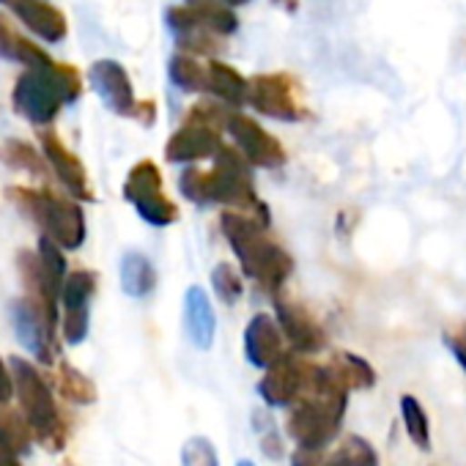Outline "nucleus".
Instances as JSON below:
<instances>
[{
    "mask_svg": "<svg viewBox=\"0 0 466 466\" xmlns=\"http://www.w3.org/2000/svg\"><path fill=\"white\" fill-rule=\"evenodd\" d=\"M12 381H15V392L17 400L23 406V414L31 425V431L39 436V441L50 450H61L66 441V425L56 409V398L50 392V387L45 384V379L36 373L34 365H28L25 360L15 357L12 362Z\"/></svg>",
    "mask_w": 466,
    "mask_h": 466,
    "instance_id": "obj_8",
    "label": "nucleus"
},
{
    "mask_svg": "<svg viewBox=\"0 0 466 466\" xmlns=\"http://www.w3.org/2000/svg\"><path fill=\"white\" fill-rule=\"evenodd\" d=\"M167 75H170V83L187 94H208V61H200V56H192V53L173 56Z\"/></svg>",
    "mask_w": 466,
    "mask_h": 466,
    "instance_id": "obj_23",
    "label": "nucleus"
},
{
    "mask_svg": "<svg viewBox=\"0 0 466 466\" xmlns=\"http://www.w3.org/2000/svg\"><path fill=\"white\" fill-rule=\"evenodd\" d=\"M121 286L129 297H148L157 289V269L143 253H127L121 261Z\"/></svg>",
    "mask_w": 466,
    "mask_h": 466,
    "instance_id": "obj_25",
    "label": "nucleus"
},
{
    "mask_svg": "<svg viewBox=\"0 0 466 466\" xmlns=\"http://www.w3.org/2000/svg\"><path fill=\"white\" fill-rule=\"evenodd\" d=\"M283 354H289V351H286V335H283L278 319H272L267 313L253 316L245 329V357L250 360V365L267 370Z\"/></svg>",
    "mask_w": 466,
    "mask_h": 466,
    "instance_id": "obj_18",
    "label": "nucleus"
},
{
    "mask_svg": "<svg viewBox=\"0 0 466 466\" xmlns=\"http://www.w3.org/2000/svg\"><path fill=\"white\" fill-rule=\"evenodd\" d=\"M237 466H256V463H253V461H239Z\"/></svg>",
    "mask_w": 466,
    "mask_h": 466,
    "instance_id": "obj_41",
    "label": "nucleus"
},
{
    "mask_svg": "<svg viewBox=\"0 0 466 466\" xmlns=\"http://www.w3.org/2000/svg\"><path fill=\"white\" fill-rule=\"evenodd\" d=\"M135 118L146 127H151L157 121V102L154 99H146V102H137V110H135Z\"/></svg>",
    "mask_w": 466,
    "mask_h": 466,
    "instance_id": "obj_37",
    "label": "nucleus"
},
{
    "mask_svg": "<svg viewBox=\"0 0 466 466\" xmlns=\"http://www.w3.org/2000/svg\"><path fill=\"white\" fill-rule=\"evenodd\" d=\"M12 395H15V381H12V370H6V365L0 362V406H6Z\"/></svg>",
    "mask_w": 466,
    "mask_h": 466,
    "instance_id": "obj_36",
    "label": "nucleus"
},
{
    "mask_svg": "<svg viewBox=\"0 0 466 466\" xmlns=\"http://www.w3.org/2000/svg\"><path fill=\"white\" fill-rule=\"evenodd\" d=\"M91 86L99 94V99L116 113V116H135L137 110V96L132 88V80L127 75V69L118 61H96L91 66Z\"/></svg>",
    "mask_w": 466,
    "mask_h": 466,
    "instance_id": "obj_16",
    "label": "nucleus"
},
{
    "mask_svg": "<svg viewBox=\"0 0 466 466\" xmlns=\"http://www.w3.org/2000/svg\"><path fill=\"white\" fill-rule=\"evenodd\" d=\"M248 105L275 121H302L308 118V107L302 102L299 83L286 72H269L250 77L248 86Z\"/></svg>",
    "mask_w": 466,
    "mask_h": 466,
    "instance_id": "obj_9",
    "label": "nucleus"
},
{
    "mask_svg": "<svg viewBox=\"0 0 466 466\" xmlns=\"http://www.w3.org/2000/svg\"><path fill=\"white\" fill-rule=\"evenodd\" d=\"M444 343H447V349L452 351V357L458 360V365L466 370V321L450 327V329L444 332Z\"/></svg>",
    "mask_w": 466,
    "mask_h": 466,
    "instance_id": "obj_32",
    "label": "nucleus"
},
{
    "mask_svg": "<svg viewBox=\"0 0 466 466\" xmlns=\"http://www.w3.org/2000/svg\"><path fill=\"white\" fill-rule=\"evenodd\" d=\"M124 198L137 208V214L157 228L173 225L178 219V206L165 195L162 187V173L157 167V162L151 159H140L127 181H124Z\"/></svg>",
    "mask_w": 466,
    "mask_h": 466,
    "instance_id": "obj_10",
    "label": "nucleus"
},
{
    "mask_svg": "<svg viewBox=\"0 0 466 466\" xmlns=\"http://www.w3.org/2000/svg\"><path fill=\"white\" fill-rule=\"evenodd\" d=\"M58 384H61V392L75 400V403H91L96 398V390L94 384L75 368L69 365H61V376H58Z\"/></svg>",
    "mask_w": 466,
    "mask_h": 466,
    "instance_id": "obj_29",
    "label": "nucleus"
},
{
    "mask_svg": "<svg viewBox=\"0 0 466 466\" xmlns=\"http://www.w3.org/2000/svg\"><path fill=\"white\" fill-rule=\"evenodd\" d=\"M313 373L316 362H308L299 354H283L275 365L267 368L264 379L258 381V395L269 406H291L308 390Z\"/></svg>",
    "mask_w": 466,
    "mask_h": 466,
    "instance_id": "obj_12",
    "label": "nucleus"
},
{
    "mask_svg": "<svg viewBox=\"0 0 466 466\" xmlns=\"http://www.w3.org/2000/svg\"><path fill=\"white\" fill-rule=\"evenodd\" d=\"M170 34L181 53L192 56H214L222 42L239 31V17L233 6H225L219 0H203V4H184L173 6L165 15Z\"/></svg>",
    "mask_w": 466,
    "mask_h": 466,
    "instance_id": "obj_4",
    "label": "nucleus"
},
{
    "mask_svg": "<svg viewBox=\"0 0 466 466\" xmlns=\"http://www.w3.org/2000/svg\"><path fill=\"white\" fill-rule=\"evenodd\" d=\"M181 463L184 466H219L217 461V450L208 439L203 436H195L184 444L181 450Z\"/></svg>",
    "mask_w": 466,
    "mask_h": 466,
    "instance_id": "obj_31",
    "label": "nucleus"
},
{
    "mask_svg": "<svg viewBox=\"0 0 466 466\" xmlns=\"http://www.w3.org/2000/svg\"><path fill=\"white\" fill-rule=\"evenodd\" d=\"M42 154L50 162V167L56 170V176L61 178V184L72 192V198H77V200H94L91 178H88L80 157L75 151H69L66 143L56 132H45L42 135Z\"/></svg>",
    "mask_w": 466,
    "mask_h": 466,
    "instance_id": "obj_17",
    "label": "nucleus"
},
{
    "mask_svg": "<svg viewBox=\"0 0 466 466\" xmlns=\"http://www.w3.org/2000/svg\"><path fill=\"white\" fill-rule=\"evenodd\" d=\"M211 286H214V294L222 305H237L242 299V291H245L242 272L233 269L230 264H217V269L211 272Z\"/></svg>",
    "mask_w": 466,
    "mask_h": 466,
    "instance_id": "obj_28",
    "label": "nucleus"
},
{
    "mask_svg": "<svg viewBox=\"0 0 466 466\" xmlns=\"http://www.w3.org/2000/svg\"><path fill=\"white\" fill-rule=\"evenodd\" d=\"M83 94V77L69 64L25 66L15 86V107L34 124H50L64 105H72Z\"/></svg>",
    "mask_w": 466,
    "mask_h": 466,
    "instance_id": "obj_3",
    "label": "nucleus"
},
{
    "mask_svg": "<svg viewBox=\"0 0 466 466\" xmlns=\"http://www.w3.org/2000/svg\"><path fill=\"white\" fill-rule=\"evenodd\" d=\"M324 466H379L373 447L362 436H346L329 458H324Z\"/></svg>",
    "mask_w": 466,
    "mask_h": 466,
    "instance_id": "obj_26",
    "label": "nucleus"
},
{
    "mask_svg": "<svg viewBox=\"0 0 466 466\" xmlns=\"http://www.w3.org/2000/svg\"><path fill=\"white\" fill-rule=\"evenodd\" d=\"M9 154H12V162L17 167H28L31 173H42V162L36 157V151L25 143H9Z\"/></svg>",
    "mask_w": 466,
    "mask_h": 466,
    "instance_id": "obj_33",
    "label": "nucleus"
},
{
    "mask_svg": "<svg viewBox=\"0 0 466 466\" xmlns=\"http://www.w3.org/2000/svg\"><path fill=\"white\" fill-rule=\"evenodd\" d=\"M400 414H403V425L409 439L420 447V450H431V425H428V414L422 411L420 400L411 395H403L400 400Z\"/></svg>",
    "mask_w": 466,
    "mask_h": 466,
    "instance_id": "obj_27",
    "label": "nucleus"
},
{
    "mask_svg": "<svg viewBox=\"0 0 466 466\" xmlns=\"http://www.w3.org/2000/svg\"><path fill=\"white\" fill-rule=\"evenodd\" d=\"M329 370L346 390H370L376 384V370L368 365V360L351 351H335L329 360Z\"/></svg>",
    "mask_w": 466,
    "mask_h": 466,
    "instance_id": "obj_24",
    "label": "nucleus"
},
{
    "mask_svg": "<svg viewBox=\"0 0 466 466\" xmlns=\"http://www.w3.org/2000/svg\"><path fill=\"white\" fill-rule=\"evenodd\" d=\"M0 466H20L17 463V452L4 439H0Z\"/></svg>",
    "mask_w": 466,
    "mask_h": 466,
    "instance_id": "obj_38",
    "label": "nucleus"
},
{
    "mask_svg": "<svg viewBox=\"0 0 466 466\" xmlns=\"http://www.w3.org/2000/svg\"><path fill=\"white\" fill-rule=\"evenodd\" d=\"M0 58L17 61L23 66H45L53 61L42 47H36L31 39L17 34V28L12 25V20L4 12H0Z\"/></svg>",
    "mask_w": 466,
    "mask_h": 466,
    "instance_id": "obj_22",
    "label": "nucleus"
},
{
    "mask_svg": "<svg viewBox=\"0 0 466 466\" xmlns=\"http://www.w3.org/2000/svg\"><path fill=\"white\" fill-rule=\"evenodd\" d=\"M228 135L233 137V146L242 151V157L253 165V167H264V170H275L283 167L289 154L283 148V143L269 135L256 118L245 116V113H233L228 121Z\"/></svg>",
    "mask_w": 466,
    "mask_h": 466,
    "instance_id": "obj_11",
    "label": "nucleus"
},
{
    "mask_svg": "<svg viewBox=\"0 0 466 466\" xmlns=\"http://www.w3.org/2000/svg\"><path fill=\"white\" fill-rule=\"evenodd\" d=\"M349 403V390L335 379L329 365H316L308 390L289 406L286 431L308 450H324L340 431Z\"/></svg>",
    "mask_w": 466,
    "mask_h": 466,
    "instance_id": "obj_2",
    "label": "nucleus"
},
{
    "mask_svg": "<svg viewBox=\"0 0 466 466\" xmlns=\"http://www.w3.org/2000/svg\"><path fill=\"white\" fill-rule=\"evenodd\" d=\"M178 189L187 200L192 203H211L208 200V170L200 167H187L178 176Z\"/></svg>",
    "mask_w": 466,
    "mask_h": 466,
    "instance_id": "obj_30",
    "label": "nucleus"
},
{
    "mask_svg": "<svg viewBox=\"0 0 466 466\" xmlns=\"http://www.w3.org/2000/svg\"><path fill=\"white\" fill-rule=\"evenodd\" d=\"M267 228L269 225L242 211H225L219 219V230L230 253L237 256L242 275L267 289L269 294H278L294 272V258L280 242L269 237Z\"/></svg>",
    "mask_w": 466,
    "mask_h": 466,
    "instance_id": "obj_1",
    "label": "nucleus"
},
{
    "mask_svg": "<svg viewBox=\"0 0 466 466\" xmlns=\"http://www.w3.org/2000/svg\"><path fill=\"white\" fill-rule=\"evenodd\" d=\"M250 162L242 157L237 146H225L214 154V165L208 170V198L211 203H222L230 211H242L264 225H269V206L258 198Z\"/></svg>",
    "mask_w": 466,
    "mask_h": 466,
    "instance_id": "obj_5",
    "label": "nucleus"
},
{
    "mask_svg": "<svg viewBox=\"0 0 466 466\" xmlns=\"http://www.w3.org/2000/svg\"><path fill=\"white\" fill-rule=\"evenodd\" d=\"M291 466H324V455H321V450L299 447V450L291 455Z\"/></svg>",
    "mask_w": 466,
    "mask_h": 466,
    "instance_id": "obj_35",
    "label": "nucleus"
},
{
    "mask_svg": "<svg viewBox=\"0 0 466 466\" xmlns=\"http://www.w3.org/2000/svg\"><path fill=\"white\" fill-rule=\"evenodd\" d=\"M12 319H15V329L17 338L23 340V346L45 365L56 362V324L58 319L53 313H47L42 305H36L31 297L17 299L12 305Z\"/></svg>",
    "mask_w": 466,
    "mask_h": 466,
    "instance_id": "obj_13",
    "label": "nucleus"
},
{
    "mask_svg": "<svg viewBox=\"0 0 466 466\" xmlns=\"http://www.w3.org/2000/svg\"><path fill=\"white\" fill-rule=\"evenodd\" d=\"M272 297H275L278 324H280L289 346L297 354H316V351H321L327 346V332L313 319V313L302 302H297L294 297H286L283 291H278Z\"/></svg>",
    "mask_w": 466,
    "mask_h": 466,
    "instance_id": "obj_14",
    "label": "nucleus"
},
{
    "mask_svg": "<svg viewBox=\"0 0 466 466\" xmlns=\"http://www.w3.org/2000/svg\"><path fill=\"white\" fill-rule=\"evenodd\" d=\"M12 6L17 17L23 20V25H28V31H34L39 39L50 45H58L66 39V31H69L66 17L56 6L45 4V0H12Z\"/></svg>",
    "mask_w": 466,
    "mask_h": 466,
    "instance_id": "obj_19",
    "label": "nucleus"
},
{
    "mask_svg": "<svg viewBox=\"0 0 466 466\" xmlns=\"http://www.w3.org/2000/svg\"><path fill=\"white\" fill-rule=\"evenodd\" d=\"M219 4H225V6H233V9H237V6H248V4H253V0H219Z\"/></svg>",
    "mask_w": 466,
    "mask_h": 466,
    "instance_id": "obj_39",
    "label": "nucleus"
},
{
    "mask_svg": "<svg viewBox=\"0 0 466 466\" xmlns=\"http://www.w3.org/2000/svg\"><path fill=\"white\" fill-rule=\"evenodd\" d=\"M12 198L61 248L77 250L86 242V214L80 203H75L72 198H64L53 189H31V187H15Z\"/></svg>",
    "mask_w": 466,
    "mask_h": 466,
    "instance_id": "obj_7",
    "label": "nucleus"
},
{
    "mask_svg": "<svg viewBox=\"0 0 466 466\" xmlns=\"http://www.w3.org/2000/svg\"><path fill=\"white\" fill-rule=\"evenodd\" d=\"M184 332L192 340L195 349H211L214 332H217V319L211 310V302L203 289L192 286L184 294Z\"/></svg>",
    "mask_w": 466,
    "mask_h": 466,
    "instance_id": "obj_20",
    "label": "nucleus"
},
{
    "mask_svg": "<svg viewBox=\"0 0 466 466\" xmlns=\"http://www.w3.org/2000/svg\"><path fill=\"white\" fill-rule=\"evenodd\" d=\"M237 113L225 102H198L187 110L184 124L165 143L167 162H203L214 159L222 148V132H228V121Z\"/></svg>",
    "mask_w": 466,
    "mask_h": 466,
    "instance_id": "obj_6",
    "label": "nucleus"
},
{
    "mask_svg": "<svg viewBox=\"0 0 466 466\" xmlns=\"http://www.w3.org/2000/svg\"><path fill=\"white\" fill-rule=\"evenodd\" d=\"M261 447H264V452L269 455V458H283V452H286V447H283V439L278 436V431H275V425H272V420L267 422V428L261 431Z\"/></svg>",
    "mask_w": 466,
    "mask_h": 466,
    "instance_id": "obj_34",
    "label": "nucleus"
},
{
    "mask_svg": "<svg viewBox=\"0 0 466 466\" xmlns=\"http://www.w3.org/2000/svg\"><path fill=\"white\" fill-rule=\"evenodd\" d=\"M96 294V275L88 269H77L66 278L64 283V338L66 343L77 346L88 335V321H91V299Z\"/></svg>",
    "mask_w": 466,
    "mask_h": 466,
    "instance_id": "obj_15",
    "label": "nucleus"
},
{
    "mask_svg": "<svg viewBox=\"0 0 466 466\" xmlns=\"http://www.w3.org/2000/svg\"><path fill=\"white\" fill-rule=\"evenodd\" d=\"M275 4H278V6H283V9H291V12L297 9V0H275Z\"/></svg>",
    "mask_w": 466,
    "mask_h": 466,
    "instance_id": "obj_40",
    "label": "nucleus"
},
{
    "mask_svg": "<svg viewBox=\"0 0 466 466\" xmlns=\"http://www.w3.org/2000/svg\"><path fill=\"white\" fill-rule=\"evenodd\" d=\"M248 86L250 80H245L239 69L222 61H208V94H214L228 107L239 110L242 105H248Z\"/></svg>",
    "mask_w": 466,
    "mask_h": 466,
    "instance_id": "obj_21",
    "label": "nucleus"
}]
</instances>
